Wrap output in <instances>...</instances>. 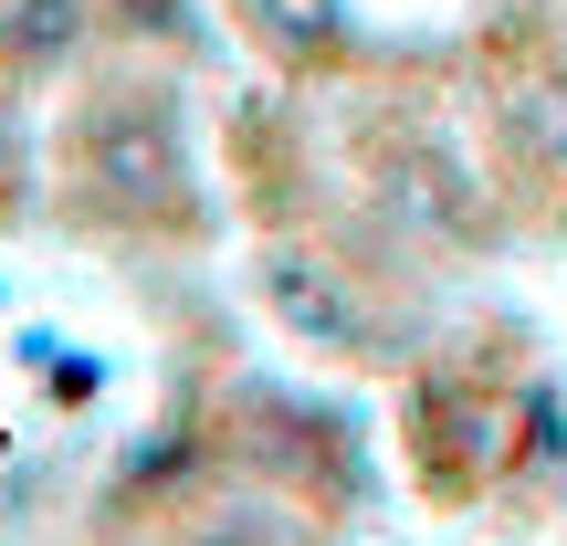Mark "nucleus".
Masks as SVG:
<instances>
[{
    "label": "nucleus",
    "instance_id": "nucleus-1",
    "mask_svg": "<svg viewBox=\"0 0 567 546\" xmlns=\"http://www.w3.org/2000/svg\"><path fill=\"white\" fill-rule=\"evenodd\" d=\"M74 168H84V189H105V200H126V210H168V200L189 189L179 126H168L147 95H137V105H105V116H84Z\"/></svg>",
    "mask_w": 567,
    "mask_h": 546
},
{
    "label": "nucleus",
    "instance_id": "nucleus-2",
    "mask_svg": "<svg viewBox=\"0 0 567 546\" xmlns=\"http://www.w3.org/2000/svg\"><path fill=\"white\" fill-rule=\"evenodd\" d=\"M243 11V32L264 42L274 63H326L347 53V0H231Z\"/></svg>",
    "mask_w": 567,
    "mask_h": 546
},
{
    "label": "nucleus",
    "instance_id": "nucleus-3",
    "mask_svg": "<svg viewBox=\"0 0 567 546\" xmlns=\"http://www.w3.org/2000/svg\"><path fill=\"white\" fill-rule=\"evenodd\" d=\"M74 42H95V11H84V0H21V11H0V53L32 63V74L63 63Z\"/></svg>",
    "mask_w": 567,
    "mask_h": 546
}]
</instances>
